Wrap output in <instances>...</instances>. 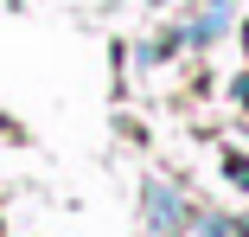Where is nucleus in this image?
<instances>
[{
    "label": "nucleus",
    "mask_w": 249,
    "mask_h": 237,
    "mask_svg": "<svg viewBox=\"0 0 249 237\" xmlns=\"http://www.w3.org/2000/svg\"><path fill=\"white\" fill-rule=\"evenodd\" d=\"M147 218H154L160 231H179V224H185V212H179V199H173V186H147Z\"/></svg>",
    "instance_id": "obj_1"
},
{
    "label": "nucleus",
    "mask_w": 249,
    "mask_h": 237,
    "mask_svg": "<svg viewBox=\"0 0 249 237\" xmlns=\"http://www.w3.org/2000/svg\"><path fill=\"white\" fill-rule=\"evenodd\" d=\"M205 237H249V224H236V218H211Z\"/></svg>",
    "instance_id": "obj_2"
},
{
    "label": "nucleus",
    "mask_w": 249,
    "mask_h": 237,
    "mask_svg": "<svg viewBox=\"0 0 249 237\" xmlns=\"http://www.w3.org/2000/svg\"><path fill=\"white\" fill-rule=\"evenodd\" d=\"M224 173H230L236 186H249V160H236V154H230V167H224Z\"/></svg>",
    "instance_id": "obj_3"
}]
</instances>
